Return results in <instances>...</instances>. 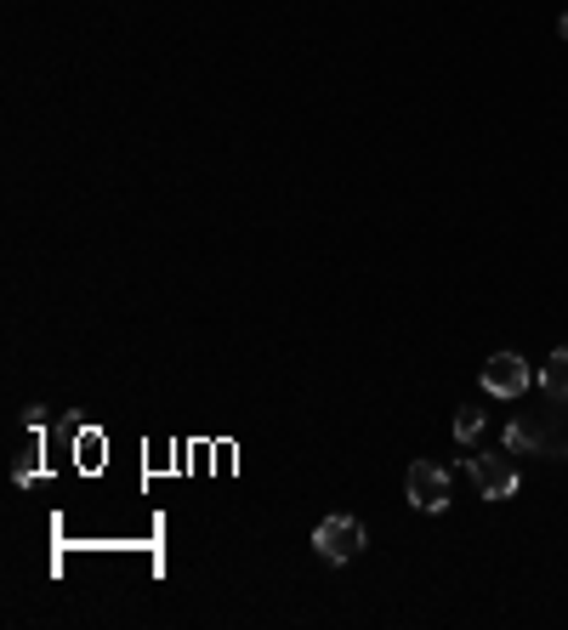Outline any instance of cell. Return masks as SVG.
Here are the masks:
<instances>
[{"label":"cell","mask_w":568,"mask_h":630,"mask_svg":"<svg viewBox=\"0 0 568 630\" xmlns=\"http://www.w3.org/2000/svg\"><path fill=\"white\" fill-rule=\"evenodd\" d=\"M313 545H318V557H325V563H353L364 551V522L336 512V517H325L313 528Z\"/></svg>","instance_id":"6da1fadb"},{"label":"cell","mask_w":568,"mask_h":630,"mask_svg":"<svg viewBox=\"0 0 568 630\" xmlns=\"http://www.w3.org/2000/svg\"><path fill=\"white\" fill-rule=\"evenodd\" d=\"M404 489H409L415 512H443V506H450V471H443L438 461H415L404 471Z\"/></svg>","instance_id":"7a4b0ae2"},{"label":"cell","mask_w":568,"mask_h":630,"mask_svg":"<svg viewBox=\"0 0 568 630\" xmlns=\"http://www.w3.org/2000/svg\"><path fill=\"white\" fill-rule=\"evenodd\" d=\"M534 381V369L517 358V352H495V358L483 364V392L489 398H523Z\"/></svg>","instance_id":"3957f363"},{"label":"cell","mask_w":568,"mask_h":630,"mask_svg":"<svg viewBox=\"0 0 568 630\" xmlns=\"http://www.w3.org/2000/svg\"><path fill=\"white\" fill-rule=\"evenodd\" d=\"M466 471H472V483L483 489V500H512L517 494V466L506 455H472Z\"/></svg>","instance_id":"277c9868"},{"label":"cell","mask_w":568,"mask_h":630,"mask_svg":"<svg viewBox=\"0 0 568 630\" xmlns=\"http://www.w3.org/2000/svg\"><path fill=\"white\" fill-rule=\"evenodd\" d=\"M540 387H546L552 403H568V346H557L552 358H546V369H540Z\"/></svg>","instance_id":"5b68a950"},{"label":"cell","mask_w":568,"mask_h":630,"mask_svg":"<svg viewBox=\"0 0 568 630\" xmlns=\"http://www.w3.org/2000/svg\"><path fill=\"white\" fill-rule=\"evenodd\" d=\"M540 443H546V432H540L534 420H512L506 426V449H512V455H529V449H540Z\"/></svg>","instance_id":"8992f818"},{"label":"cell","mask_w":568,"mask_h":630,"mask_svg":"<svg viewBox=\"0 0 568 630\" xmlns=\"http://www.w3.org/2000/svg\"><path fill=\"white\" fill-rule=\"evenodd\" d=\"M35 471H40V438L23 449V455L12 461V483H35Z\"/></svg>","instance_id":"52a82bcc"},{"label":"cell","mask_w":568,"mask_h":630,"mask_svg":"<svg viewBox=\"0 0 568 630\" xmlns=\"http://www.w3.org/2000/svg\"><path fill=\"white\" fill-rule=\"evenodd\" d=\"M455 438H460V443H478V438H483V410H460V415H455Z\"/></svg>","instance_id":"ba28073f"},{"label":"cell","mask_w":568,"mask_h":630,"mask_svg":"<svg viewBox=\"0 0 568 630\" xmlns=\"http://www.w3.org/2000/svg\"><path fill=\"white\" fill-rule=\"evenodd\" d=\"M557 35H563V40H568V17H563V23H557Z\"/></svg>","instance_id":"9c48e42d"}]
</instances>
